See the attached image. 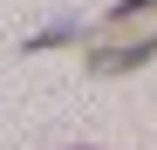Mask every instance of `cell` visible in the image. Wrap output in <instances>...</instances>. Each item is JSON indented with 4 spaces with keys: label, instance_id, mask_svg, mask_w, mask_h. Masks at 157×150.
Here are the masks:
<instances>
[{
    "label": "cell",
    "instance_id": "1",
    "mask_svg": "<svg viewBox=\"0 0 157 150\" xmlns=\"http://www.w3.org/2000/svg\"><path fill=\"white\" fill-rule=\"evenodd\" d=\"M150 55H157V21L137 28V34H96L89 68H96V75H123V68H144Z\"/></svg>",
    "mask_w": 157,
    "mask_h": 150
},
{
    "label": "cell",
    "instance_id": "2",
    "mask_svg": "<svg viewBox=\"0 0 157 150\" xmlns=\"http://www.w3.org/2000/svg\"><path fill=\"white\" fill-rule=\"evenodd\" d=\"M150 14H157V0H116V7L102 14V28H96V34H123V28H144Z\"/></svg>",
    "mask_w": 157,
    "mask_h": 150
},
{
    "label": "cell",
    "instance_id": "3",
    "mask_svg": "<svg viewBox=\"0 0 157 150\" xmlns=\"http://www.w3.org/2000/svg\"><path fill=\"white\" fill-rule=\"evenodd\" d=\"M82 28L75 21H55V28H41V34H28V55H41V48H62V41H75Z\"/></svg>",
    "mask_w": 157,
    "mask_h": 150
}]
</instances>
